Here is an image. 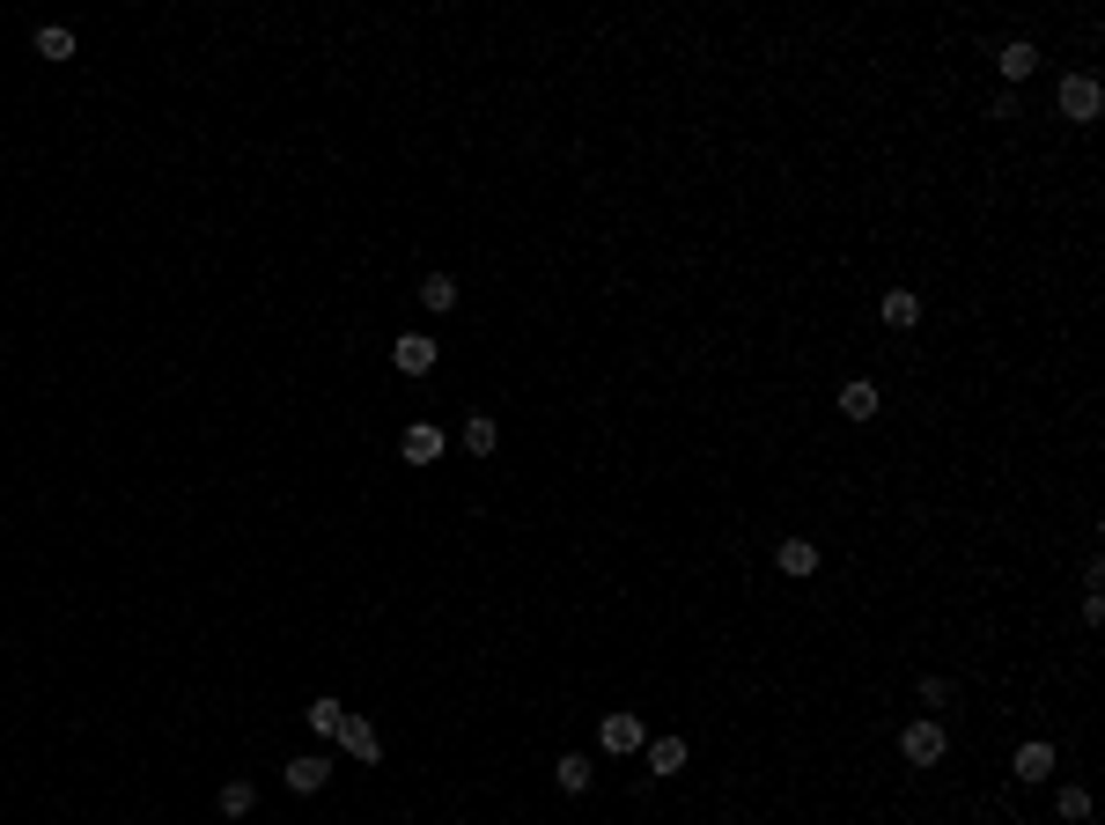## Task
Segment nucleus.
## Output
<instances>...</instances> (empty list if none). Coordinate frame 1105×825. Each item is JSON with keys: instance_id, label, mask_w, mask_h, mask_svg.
I'll use <instances>...</instances> for the list:
<instances>
[{"instance_id": "1", "label": "nucleus", "mask_w": 1105, "mask_h": 825, "mask_svg": "<svg viewBox=\"0 0 1105 825\" xmlns=\"http://www.w3.org/2000/svg\"><path fill=\"white\" fill-rule=\"evenodd\" d=\"M1098 111H1105L1098 74H1069V81H1061V119H1069V125H1091Z\"/></svg>"}, {"instance_id": "2", "label": "nucleus", "mask_w": 1105, "mask_h": 825, "mask_svg": "<svg viewBox=\"0 0 1105 825\" xmlns=\"http://www.w3.org/2000/svg\"><path fill=\"white\" fill-rule=\"evenodd\" d=\"M943 745H951V737H943V723H936V715H921V723L899 729V752H907V767H936V759H943Z\"/></svg>"}, {"instance_id": "3", "label": "nucleus", "mask_w": 1105, "mask_h": 825, "mask_svg": "<svg viewBox=\"0 0 1105 825\" xmlns=\"http://www.w3.org/2000/svg\"><path fill=\"white\" fill-rule=\"evenodd\" d=\"M597 745L627 759V752H641V745H649V729H641V715H634V707H612V715L597 723Z\"/></svg>"}, {"instance_id": "4", "label": "nucleus", "mask_w": 1105, "mask_h": 825, "mask_svg": "<svg viewBox=\"0 0 1105 825\" xmlns=\"http://www.w3.org/2000/svg\"><path fill=\"white\" fill-rule=\"evenodd\" d=\"M332 737H340V752L354 759V767H376V759H384V737H376L362 715H340V729H332Z\"/></svg>"}, {"instance_id": "5", "label": "nucleus", "mask_w": 1105, "mask_h": 825, "mask_svg": "<svg viewBox=\"0 0 1105 825\" xmlns=\"http://www.w3.org/2000/svg\"><path fill=\"white\" fill-rule=\"evenodd\" d=\"M391 369H398V376H428V369H435V340H428V332H398V340H391Z\"/></svg>"}, {"instance_id": "6", "label": "nucleus", "mask_w": 1105, "mask_h": 825, "mask_svg": "<svg viewBox=\"0 0 1105 825\" xmlns=\"http://www.w3.org/2000/svg\"><path fill=\"white\" fill-rule=\"evenodd\" d=\"M1054 767H1061V759H1054V745H1047V737L1017 745V759H1009V774H1017V781H1054Z\"/></svg>"}, {"instance_id": "7", "label": "nucleus", "mask_w": 1105, "mask_h": 825, "mask_svg": "<svg viewBox=\"0 0 1105 825\" xmlns=\"http://www.w3.org/2000/svg\"><path fill=\"white\" fill-rule=\"evenodd\" d=\"M324 781H332V759H324V752H302V759H288V789H295V796H318Z\"/></svg>"}, {"instance_id": "8", "label": "nucleus", "mask_w": 1105, "mask_h": 825, "mask_svg": "<svg viewBox=\"0 0 1105 825\" xmlns=\"http://www.w3.org/2000/svg\"><path fill=\"white\" fill-rule=\"evenodd\" d=\"M884 391L870 384V376H855V384H840V420H877Z\"/></svg>"}, {"instance_id": "9", "label": "nucleus", "mask_w": 1105, "mask_h": 825, "mask_svg": "<svg viewBox=\"0 0 1105 825\" xmlns=\"http://www.w3.org/2000/svg\"><path fill=\"white\" fill-rule=\"evenodd\" d=\"M398 458H406V464H435V458H442V428H428V420H413V428L398 436Z\"/></svg>"}, {"instance_id": "10", "label": "nucleus", "mask_w": 1105, "mask_h": 825, "mask_svg": "<svg viewBox=\"0 0 1105 825\" xmlns=\"http://www.w3.org/2000/svg\"><path fill=\"white\" fill-rule=\"evenodd\" d=\"M774 568L804 583V575H818V546H810V538H782V546H774Z\"/></svg>"}, {"instance_id": "11", "label": "nucleus", "mask_w": 1105, "mask_h": 825, "mask_svg": "<svg viewBox=\"0 0 1105 825\" xmlns=\"http://www.w3.org/2000/svg\"><path fill=\"white\" fill-rule=\"evenodd\" d=\"M995 67H1003V81H1025V74H1039V45H1025V37H1009V45L995 52Z\"/></svg>"}, {"instance_id": "12", "label": "nucleus", "mask_w": 1105, "mask_h": 825, "mask_svg": "<svg viewBox=\"0 0 1105 825\" xmlns=\"http://www.w3.org/2000/svg\"><path fill=\"white\" fill-rule=\"evenodd\" d=\"M649 774H656V781L686 774V737H656V745H649Z\"/></svg>"}, {"instance_id": "13", "label": "nucleus", "mask_w": 1105, "mask_h": 825, "mask_svg": "<svg viewBox=\"0 0 1105 825\" xmlns=\"http://www.w3.org/2000/svg\"><path fill=\"white\" fill-rule=\"evenodd\" d=\"M884 324H892V332H914V324H921V295L892 288V295H884Z\"/></svg>"}, {"instance_id": "14", "label": "nucleus", "mask_w": 1105, "mask_h": 825, "mask_svg": "<svg viewBox=\"0 0 1105 825\" xmlns=\"http://www.w3.org/2000/svg\"><path fill=\"white\" fill-rule=\"evenodd\" d=\"M420 310L450 317V310H457V280H450V273H428V280H420Z\"/></svg>"}, {"instance_id": "15", "label": "nucleus", "mask_w": 1105, "mask_h": 825, "mask_svg": "<svg viewBox=\"0 0 1105 825\" xmlns=\"http://www.w3.org/2000/svg\"><path fill=\"white\" fill-rule=\"evenodd\" d=\"M472 450V458H494V442H501V428H494V413H472L465 420V436H457Z\"/></svg>"}, {"instance_id": "16", "label": "nucleus", "mask_w": 1105, "mask_h": 825, "mask_svg": "<svg viewBox=\"0 0 1105 825\" xmlns=\"http://www.w3.org/2000/svg\"><path fill=\"white\" fill-rule=\"evenodd\" d=\"M553 781H561V796H583V789H589V759L583 752H561V759H553Z\"/></svg>"}, {"instance_id": "17", "label": "nucleus", "mask_w": 1105, "mask_h": 825, "mask_svg": "<svg viewBox=\"0 0 1105 825\" xmlns=\"http://www.w3.org/2000/svg\"><path fill=\"white\" fill-rule=\"evenodd\" d=\"M221 818H251V811H258V789H251V781H221Z\"/></svg>"}, {"instance_id": "18", "label": "nucleus", "mask_w": 1105, "mask_h": 825, "mask_svg": "<svg viewBox=\"0 0 1105 825\" xmlns=\"http://www.w3.org/2000/svg\"><path fill=\"white\" fill-rule=\"evenodd\" d=\"M37 59H74V30L45 23V30H37Z\"/></svg>"}, {"instance_id": "19", "label": "nucleus", "mask_w": 1105, "mask_h": 825, "mask_svg": "<svg viewBox=\"0 0 1105 825\" xmlns=\"http://www.w3.org/2000/svg\"><path fill=\"white\" fill-rule=\"evenodd\" d=\"M302 715H310V729H318V737H332V729H340V715H346V707L332 701V693H324V701H310V707H302Z\"/></svg>"}, {"instance_id": "20", "label": "nucleus", "mask_w": 1105, "mask_h": 825, "mask_svg": "<svg viewBox=\"0 0 1105 825\" xmlns=\"http://www.w3.org/2000/svg\"><path fill=\"white\" fill-rule=\"evenodd\" d=\"M1061 818H1091V796H1083V789H1061Z\"/></svg>"}]
</instances>
